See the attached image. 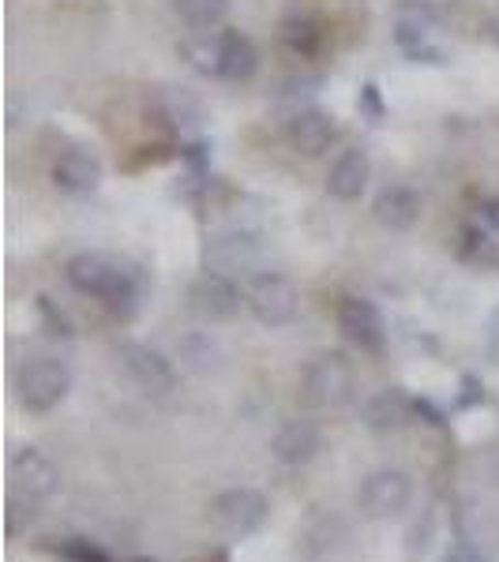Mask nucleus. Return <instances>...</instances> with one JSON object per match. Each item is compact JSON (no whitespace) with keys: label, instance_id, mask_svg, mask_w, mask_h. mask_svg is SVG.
<instances>
[{"label":"nucleus","instance_id":"nucleus-1","mask_svg":"<svg viewBox=\"0 0 499 562\" xmlns=\"http://www.w3.org/2000/svg\"><path fill=\"white\" fill-rule=\"evenodd\" d=\"M65 278L76 293L95 296L98 304H106L117 315H132L135 301H140L135 270L117 256H106V251H84V256H76L68 262Z\"/></svg>","mask_w":499,"mask_h":562},{"label":"nucleus","instance_id":"nucleus-2","mask_svg":"<svg viewBox=\"0 0 499 562\" xmlns=\"http://www.w3.org/2000/svg\"><path fill=\"white\" fill-rule=\"evenodd\" d=\"M395 42L398 49L406 53L417 65H443L451 53V38H447V26H443L440 12L429 4H406L398 12L395 23Z\"/></svg>","mask_w":499,"mask_h":562},{"label":"nucleus","instance_id":"nucleus-3","mask_svg":"<svg viewBox=\"0 0 499 562\" xmlns=\"http://www.w3.org/2000/svg\"><path fill=\"white\" fill-rule=\"evenodd\" d=\"M71 390V371L68 364L53 357H38L26 360V364L15 371V397L26 413H53Z\"/></svg>","mask_w":499,"mask_h":562},{"label":"nucleus","instance_id":"nucleus-4","mask_svg":"<svg viewBox=\"0 0 499 562\" xmlns=\"http://www.w3.org/2000/svg\"><path fill=\"white\" fill-rule=\"evenodd\" d=\"M301 397L312 409H342L353 397V368L342 352H320L301 371Z\"/></svg>","mask_w":499,"mask_h":562},{"label":"nucleus","instance_id":"nucleus-5","mask_svg":"<svg viewBox=\"0 0 499 562\" xmlns=\"http://www.w3.org/2000/svg\"><path fill=\"white\" fill-rule=\"evenodd\" d=\"M244 307L256 315L263 326H286L297 315V289L293 281L278 270H256L244 278Z\"/></svg>","mask_w":499,"mask_h":562},{"label":"nucleus","instance_id":"nucleus-6","mask_svg":"<svg viewBox=\"0 0 499 562\" xmlns=\"http://www.w3.org/2000/svg\"><path fill=\"white\" fill-rule=\"evenodd\" d=\"M413 503V480L402 473V469H379V473L365 476L357 492V506L376 521L398 518L406 514Z\"/></svg>","mask_w":499,"mask_h":562},{"label":"nucleus","instance_id":"nucleus-7","mask_svg":"<svg viewBox=\"0 0 499 562\" xmlns=\"http://www.w3.org/2000/svg\"><path fill=\"white\" fill-rule=\"evenodd\" d=\"M8 480H12V495L26 498V503H49L60 487V469L53 465L42 450L23 447L8 458Z\"/></svg>","mask_w":499,"mask_h":562},{"label":"nucleus","instance_id":"nucleus-8","mask_svg":"<svg viewBox=\"0 0 499 562\" xmlns=\"http://www.w3.org/2000/svg\"><path fill=\"white\" fill-rule=\"evenodd\" d=\"M270 514L267 495L256 492V487H230L211 503V518L222 532L230 537H252Z\"/></svg>","mask_w":499,"mask_h":562},{"label":"nucleus","instance_id":"nucleus-9","mask_svg":"<svg viewBox=\"0 0 499 562\" xmlns=\"http://www.w3.org/2000/svg\"><path fill=\"white\" fill-rule=\"evenodd\" d=\"M121 364L132 375V383L140 390H147V394H154V397L174 394L177 368L169 364L158 349L143 346V341H124V346H121Z\"/></svg>","mask_w":499,"mask_h":562},{"label":"nucleus","instance_id":"nucleus-10","mask_svg":"<svg viewBox=\"0 0 499 562\" xmlns=\"http://www.w3.org/2000/svg\"><path fill=\"white\" fill-rule=\"evenodd\" d=\"M334 315H339L342 338H346L353 349H361V352L384 349L387 326H384V315L376 312V304L372 301H365V296H342V304Z\"/></svg>","mask_w":499,"mask_h":562},{"label":"nucleus","instance_id":"nucleus-11","mask_svg":"<svg viewBox=\"0 0 499 562\" xmlns=\"http://www.w3.org/2000/svg\"><path fill=\"white\" fill-rule=\"evenodd\" d=\"M282 139L289 150L304 154V158H320L323 150H331V143L339 139V124L323 109H297L293 116L282 124Z\"/></svg>","mask_w":499,"mask_h":562},{"label":"nucleus","instance_id":"nucleus-12","mask_svg":"<svg viewBox=\"0 0 499 562\" xmlns=\"http://www.w3.org/2000/svg\"><path fill=\"white\" fill-rule=\"evenodd\" d=\"M53 184L65 195L84 199L102 184V161L95 158L87 147H65L53 158Z\"/></svg>","mask_w":499,"mask_h":562},{"label":"nucleus","instance_id":"nucleus-13","mask_svg":"<svg viewBox=\"0 0 499 562\" xmlns=\"http://www.w3.org/2000/svg\"><path fill=\"white\" fill-rule=\"evenodd\" d=\"M320 442H323V435H320V428H315V420L297 416V420H286L282 428L275 431V439H270V454L282 461V465L297 469V465H308V461L320 454Z\"/></svg>","mask_w":499,"mask_h":562},{"label":"nucleus","instance_id":"nucleus-14","mask_svg":"<svg viewBox=\"0 0 499 562\" xmlns=\"http://www.w3.org/2000/svg\"><path fill=\"white\" fill-rule=\"evenodd\" d=\"M192 301L207 319H230V315H237V307L244 301V289L233 285L230 274L207 270V274L192 285Z\"/></svg>","mask_w":499,"mask_h":562},{"label":"nucleus","instance_id":"nucleus-15","mask_svg":"<svg viewBox=\"0 0 499 562\" xmlns=\"http://www.w3.org/2000/svg\"><path fill=\"white\" fill-rule=\"evenodd\" d=\"M421 206H424L421 195H417L410 184H387L384 192L376 195V203H372V214H376V222L384 225V229L406 233L417 225Z\"/></svg>","mask_w":499,"mask_h":562},{"label":"nucleus","instance_id":"nucleus-16","mask_svg":"<svg viewBox=\"0 0 499 562\" xmlns=\"http://www.w3.org/2000/svg\"><path fill=\"white\" fill-rule=\"evenodd\" d=\"M372 180V161L365 150H342L339 158H334L331 173H326V192L334 199H342V203H357L361 195H365Z\"/></svg>","mask_w":499,"mask_h":562},{"label":"nucleus","instance_id":"nucleus-17","mask_svg":"<svg viewBox=\"0 0 499 562\" xmlns=\"http://www.w3.org/2000/svg\"><path fill=\"white\" fill-rule=\"evenodd\" d=\"M207 262L218 274H252V267L259 262V240L248 237V233H225V237H214L211 248H207Z\"/></svg>","mask_w":499,"mask_h":562},{"label":"nucleus","instance_id":"nucleus-18","mask_svg":"<svg viewBox=\"0 0 499 562\" xmlns=\"http://www.w3.org/2000/svg\"><path fill=\"white\" fill-rule=\"evenodd\" d=\"M259 68V53L252 45L248 34L241 31H222V76L225 83H248Z\"/></svg>","mask_w":499,"mask_h":562},{"label":"nucleus","instance_id":"nucleus-19","mask_svg":"<svg viewBox=\"0 0 499 562\" xmlns=\"http://www.w3.org/2000/svg\"><path fill=\"white\" fill-rule=\"evenodd\" d=\"M278 42H282V49L289 57L297 60H312L320 57L323 49V26L312 20V15H289L278 26Z\"/></svg>","mask_w":499,"mask_h":562},{"label":"nucleus","instance_id":"nucleus-20","mask_svg":"<svg viewBox=\"0 0 499 562\" xmlns=\"http://www.w3.org/2000/svg\"><path fill=\"white\" fill-rule=\"evenodd\" d=\"M180 57H185V65L199 71V76H222V31L185 38L180 42Z\"/></svg>","mask_w":499,"mask_h":562},{"label":"nucleus","instance_id":"nucleus-21","mask_svg":"<svg viewBox=\"0 0 499 562\" xmlns=\"http://www.w3.org/2000/svg\"><path fill=\"white\" fill-rule=\"evenodd\" d=\"M410 409L413 405L402 390H384V394H376L368 402L365 420H368V428H376V431H395L410 420Z\"/></svg>","mask_w":499,"mask_h":562},{"label":"nucleus","instance_id":"nucleus-22","mask_svg":"<svg viewBox=\"0 0 499 562\" xmlns=\"http://www.w3.org/2000/svg\"><path fill=\"white\" fill-rule=\"evenodd\" d=\"M225 12H230V0H177V15L196 34L218 31L225 23Z\"/></svg>","mask_w":499,"mask_h":562},{"label":"nucleus","instance_id":"nucleus-23","mask_svg":"<svg viewBox=\"0 0 499 562\" xmlns=\"http://www.w3.org/2000/svg\"><path fill=\"white\" fill-rule=\"evenodd\" d=\"M162 113H166V121H174L177 128H196V124L203 121V102H199L192 90L169 87V90H162Z\"/></svg>","mask_w":499,"mask_h":562},{"label":"nucleus","instance_id":"nucleus-24","mask_svg":"<svg viewBox=\"0 0 499 562\" xmlns=\"http://www.w3.org/2000/svg\"><path fill=\"white\" fill-rule=\"evenodd\" d=\"M57 555H60V559H68V562H113L102 548H98V543L79 540V537H71V540L60 543Z\"/></svg>","mask_w":499,"mask_h":562},{"label":"nucleus","instance_id":"nucleus-25","mask_svg":"<svg viewBox=\"0 0 499 562\" xmlns=\"http://www.w3.org/2000/svg\"><path fill=\"white\" fill-rule=\"evenodd\" d=\"M443 562H488V559L480 555V548H474V543H455V548L443 555Z\"/></svg>","mask_w":499,"mask_h":562},{"label":"nucleus","instance_id":"nucleus-26","mask_svg":"<svg viewBox=\"0 0 499 562\" xmlns=\"http://www.w3.org/2000/svg\"><path fill=\"white\" fill-rule=\"evenodd\" d=\"M485 217H488V225L499 233V199H492V203H485Z\"/></svg>","mask_w":499,"mask_h":562},{"label":"nucleus","instance_id":"nucleus-27","mask_svg":"<svg viewBox=\"0 0 499 562\" xmlns=\"http://www.w3.org/2000/svg\"><path fill=\"white\" fill-rule=\"evenodd\" d=\"M492 480H496V484H499V458L492 461Z\"/></svg>","mask_w":499,"mask_h":562}]
</instances>
